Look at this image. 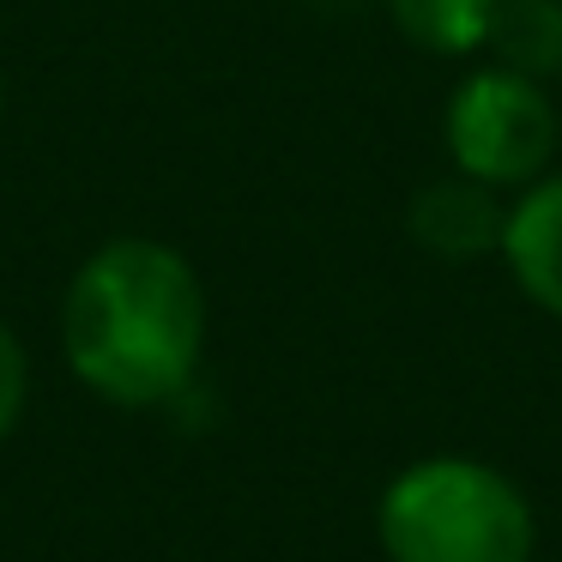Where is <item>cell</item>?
I'll use <instances>...</instances> for the list:
<instances>
[{"instance_id": "1", "label": "cell", "mask_w": 562, "mask_h": 562, "mask_svg": "<svg viewBox=\"0 0 562 562\" xmlns=\"http://www.w3.org/2000/svg\"><path fill=\"white\" fill-rule=\"evenodd\" d=\"M67 369L110 405H164L206 351V291L182 248L115 236L79 260L61 296Z\"/></svg>"}, {"instance_id": "6", "label": "cell", "mask_w": 562, "mask_h": 562, "mask_svg": "<svg viewBox=\"0 0 562 562\" xmlns=\"http://www.w3.org/2000/svg\"><path fill=\"white\" fill-rule=\"evenodd\" d=\"M484 49L496 67L520 79H557L562 74V0H496Z\"/></svg>"}, {"instance_id": "4", "label": "cell", "mask_w": 562, "mask_h": 562, "mask_svg": "<svg viewBox=\"0 0 562 562\" xmlns=\"http://www.w3.org/2000/svg\"><path fill=\"white\" fill-rule=\"evenodd\" d=\"M496 255L526 303L562 321V176H538L508 200Z\"/></svg>"}, {"instance_id": "3", "label": "cell", "mask_w": 562, "mask_h": 562, "mask_svg": "<svg viewBox=\"0 0 562 562\" xmlns=\"http://www.w3.org/2000/svg\"><path fill=\"white\" fill-rule=\"evenodd\" d=\"M448 158L460 176L484 188H526L550 170L557 151V110H550L544 86L520 79L508 67H477L460 79L448 98Z\"/></svg>"}, {"instance_id": "7", "label": "cell", "mask_w": 562, "mask_h": 562, "mask_svg": "<svg viewBox=\"0 0 562 562\" xmlns=\"http://www.w3.org/2000/svg\"><path fill=\"white\" fill-rule=\"evenodd\" d=\"M393 25L405 43L429 55H472L490 37V13L496 0H387Z\"/></svg>"}, {"instance_id": "2", "label": "cell", "mask_w": 562, "mask_h": 562, "mask_svg": "<svg viewBox=\"0 0 562 562\" xmlns=\"http://www.w3.org/2000/svg\"><path fill=\"white\" fill-rule=\"evenodd\" d=\"M375 538L387 562H532L538 514L502 465L429 453L381 490Z\"/></svg>"}, {"instance_id": "9", "label": "cell", "mask_w": 562, "mask_h": 562, "mask_svg": "<svg viewBox=\"0 0 562 562\" xmlns=\"http://www.w3.org/2000/svg\"><path fill=\"white\" fill-rule=\"evenodd\" d=\"M0 110H7V79H0Z\"/></svg>"}, {"instance_id": "5", "label": "cell", "mask_w": 562, "mask_h": 562, "mask_svg": "<svg viewBox=\"0 0 562 562\" xmlns=\"http://www.w3.org/2000/svg\"><path fill=\"white\" fill-rule=\"evenodd\" d=\"M502 218L508 200L502 188H484L472 176H441L412 200V236L429 248L436 260H484L502 248Z\"/></svg>"}, {"instance_id": "8", "label": "cell", "mask_w": 562, "mask_h": 562, "mask_svg": "<svg viewBox=\"0 0 562 562\" xmlns=\"http://www.w3.org/2000/svg\"><path fill=\"white\" fill-rule=\"evenodd\" d=\"M25 393H31L25 345H19V333L0 321V448H7V436H13L19 417H25Z\"/></svg>"}]
</instances>
